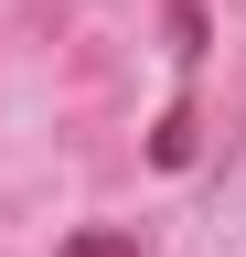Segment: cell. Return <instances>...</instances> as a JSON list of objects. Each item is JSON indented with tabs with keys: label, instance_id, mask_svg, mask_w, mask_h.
I'll return each instance as SVG.
<instances>
[{
	"label": "cell",
	"instance_id": "cell-3",
	"mask_svg": "<svg viewBox=\"0 0 246 257\" xmlns=\"http://www.w3.org/2000/svg\"><path fill=\"white\" fill-rule=\"evenodd\" d=\"M171 54H182V64L203 54V0H171Z\"/></svg>",
	"mask_w": 246,
	"mask_h": 257
},
{
	"label": "cell",
	"instance_id": "cell-1",
	"mask_svg": "<svg viewBox=\"0 0 246 257\" xmlns=\"http://www.w3.org/2000/svg\"><path fill=\"white\" fill-rule=\"evenodd\" d=\"M150 161H161V172H182V161H193V107H171L161 128H150Z\"/></svg>",
	"mask_w": 246,
	"mask_h": 257
},
{
	"label": "cell",
	"instance_id": "cell-2",
	"mask_svg": "<svg viewBox=\"0 0 246 257\" xmlns=\"http://www.w3.org/2000/svg\"><path fill=\"white\" fill-rule=\"evenodd\" d=\"M54 257H139V236H118V225H86V236H65Z\"/></svg>",
	"mask_w": 246,
	"mask_h": 257
}]
</instances>
